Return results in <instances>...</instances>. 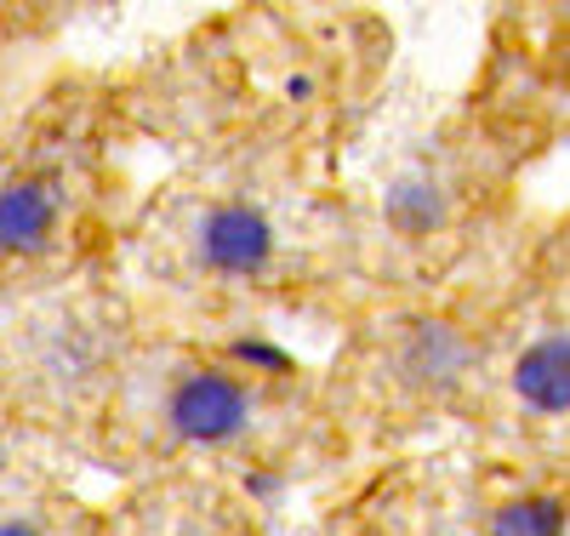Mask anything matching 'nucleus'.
Wrapping results in <instances>:
<instances>
[{"label": "nucleus", "mask_w": 570, "mask_h": 536, "mask_svg": "<svg viewBox=\"0 0 570 536\" xmlns=\"http://www.w3.org/2000/svg\"><path fill=\"white\" fill-rule=\"evenodd\" d=\"M63 217V194L52 177H12L0 183V257H35L52 246Z\"/></svg>", "instance_id": "7ed1b4c3"}, {"label": "nucleus", "mask_w": 570, "mask_h": 536, "mask_svg": "<svg viewBox=\"0 0 570 536\" xmlns=\"http://www.w3.org/2000/svg\"><path fill=\"white\" fill-rule=\"evenodd\" d=\"M491 536H564V497L525 491L491 514Z\"/></svg>", "instance_id": "0eeeda50"}, {"label": "nucleus", "mask_w": 570, "mask_h": 536, "mask_svg": "<svg viewBox=\"0 0 570 536\" xmlns=\"http://www.w3.org/2000/svg\"><path fill=\"white\" fill-rule=\"evenodd\" d=\"M383 212H389V223H394L400 234H434V228L445 223V212H451V194H445V183H440L434 172H405V177L389 188Z\"/></svg>", "instance_id": "423d86ee"}, {"label": "nucleus", "mask_w": 570, "mask_h": 536, "mask_svg": "<svg viewBox=\"0 0 570 536\" xmlns=\"http://www.w3.org/2000/svg\"><path fill=\"white\" fill-rule=\"evenodd\" d=\"M285 91H292V104H303V97L314 91V80L308 75H292V86H285Z\"/></svg>", "instance_id": "9d476101"}, {"label": "nucleus", "mask_w": 570, "mask_h": 536, "mask_svg": "<svg viewBox=\"0 0 570 536\" xmlns=\"http://www.w3.org/2000/svg\"><path fill=\"white\" fill-rule=\"evenodd\" d=\"M234 360H246V366H257V371H292V360H285L274 343H257V337H246V343H234Z\"/></svg>", "instance_id": "6e6552de"}, {"label": "nucleus", "mask_w": 570, "mask_h": 536, "mask_svg": "<svg viewBox=\"0 0 570 536\" xmlns=\"http://www.w3.org/2000/svg\"><path fill=\"white\" fill-rule=\"evenodd\" d=\"M400 366L416 388H434V394H451L462 382V371L473 366V343L451 325V320H411L405 343H400Z\"/></svg>", "instance_id": "20e7f679"}, {"label": "nucleus", "mask_w": 570, "mask_h": 536, "mask_svg": "<svg viewBox=\"0 0 570 536\" xmlns=\"http://www.w3.org/2000/svg\"><path fill=\"white\" fill-rule=\"evenodd\" d=\"M513 394L525 400L531 411H542V417H564V406H570V337L564 331L537 337V343L519 354Z\"/></svg>", "instance_id": "39448f33"}, {"label": "nucleus", "mask_w": 570, "mask_h": 536, "mask_svg": "<svg viewBox=\"0 0 570 536\" xmlns=\"http://www.w3.org/2000/svg\"><path fill=\"white\" fill-rule=\"evenodd\" d=\"M0 536H40V525H29V519H0Z\"/></svg>", "instance_id": "1a4fd4ad"}, {"label": "nucleus", "mask_w": 570, "mask_h": 536, "mask_svg": "<svg viewBox=\"0 0 570 536\" xmlns=\"http://www.w3.org/2000/svg\"><path fill=\"white\" fill-rule=\"evenodd\" d=\"M166 428L183 446H228L252 428V382L200 366L166 394Z\"/></svg>", "instance_id": "f257e3e1"}, {"label": "nucleus", "mask_w": 570, "mask_h": 536, "mask_svg": "<svg viewBox=\"0 0 570 536\" xmlns=\"http://www.w3.org/2000/svg\"><path fill=\"white\" fill-rule=\"evenodd\" d=\"M274 223L263 206L252 201H228V206H212L195 228V257L200 269L212 274H228V280H257L274 269Z\"/></svg>", "instance_id": "f03ea898"}]
</instances>
